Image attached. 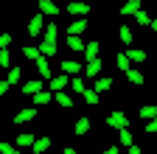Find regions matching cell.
<instances>
[{"instance_id":"cell-1","label":"cell","mask_w":157,"mask_h":154,"mask_svg":"<svg viewBox=\"0 0 157 154\" xmlns=\"http://www.w3.org/2000/svg\"><path fill=\"white\" fill-rule=\"evenodd\" d=\"M25 31H28V36H42V31H45V14H42V11H36L31 20H28Z\"/></svg>"},{"instance_id":"cell-2","label":"cell","mask_w":157,"mask_h":154,"mask_svg":"<svg viewBox=\"0 0 157 154\" xmlns=\"http://www.w3.org/2000/svg\"><path fill=\"white\" fill-rule=\"evenodd\" d=\"M107 123H109V129H124V126H129V118L121 112V109H115V112H109V118H107Z\"/></svg>"},{"instance_id":"cell-3","label":"cell","mask_w":157,"mask_h":154,"mask_svg":"<svg viewBox=\"0 0 157 154\" xmlns=\"http://www.w3.org/2000/svg\"><path fill=\"white\" fill-rule=\"evenodd\" d=\"M39 51H42V56H56V51H59V45H56V36H48V34H42Z\"/></svg>"},{"instance_id":"cell-4","label":"cell","mask_w":157,"mask_h":154,"mask_svg":"<svg viewBox=\"0 0 157 154\" xmlns=\"http://www.w3.org/2000/svg\"><path fill=\"white\" fill-rule=\"evenodd\" d=\"M101 67H104L101 56H95V59H90L84 65V76H87V79H98V76H101Z\"/></svg>"},{"instance_id":"cell-5","label":"cell","mask_w":157,"mask_h":154,"mask_svg":"<svg viewBox=\"0 0 157 154\" xmlns=\"http://www.w3.org/2000/svg\"><path fill=\"white\" fill-rule=\"evenodd\" d=\"M31 121H36V109L34 107H25V109H20L14 118H11V123H31Z\"/></svg>"},{"instance_id":"cell-6","label":"cell","mask_w":157,"mask_h":154,"mask_svg":"<svg viewBox=\"0 0 157 154\" xmlns=\"http://www.w3.org/2000/svg\"><path fill=\"white\" fill-rule=\"evenodd\" d=\"M67 84H70V76H67V73H62V76H51V79H48L51 92H56V90H65Z\"/></svg>"},{"instance_id":"cell-7","label":"cell","mask_w":157,"mask_h":154,"mask_svg":"<svg viewBox=\"0 0 157 154\" xmlns=\"http://www.w3.org/2000/svg\"><path fill=\"white\" fill-rule=\"evenodd\" d=\"M87 25H90V23H87V17H76V20L67 25V34H76V36H82V34L87 31Z\"/></svg>"},{"instance_id":"cell-8","label":"cell","mask_w":157,"mask_h":154,"mask_svg":"<svg viewBox=\"0 0 157 154\" xmlns=\"http://www.w3.org/2000/svg\"><path fill=\"white\" fill-rule=\"evenodd\" d=\"M36 9L42 11L45 17H56V14H59V6L53 3V0H39V3H36Z\"/></svg>"},{"instance_id":"cell-9","label":"cell","mask_w":157,"mask_h":154,"mask_svg":"<svg viewBox=\"0 0 157 154\" xmlns=\"http://www.w3.org/2000/svg\"><path fill=\"white\" fill-rule=\"evenodd\" d=\"M67 11L73 17H87L90 14V3H76V0H73V3H67Z\"/></svg>"},{"instance_id":"cell-10","label":"cell","mask_w":157,"mask_h":154,"mask_svg":"<svg viewBox=\"0 0 157 154\" xmlns=\"http://www.w3.org/2000/svg\"><path fill=\"white\" fill-rule=\"evenodd\" d=\"M53 101H56V104H59V107H62V109H70V107H73V104H76V101H73V98H70V95H67V92H65V90H56V92H53Z\"/></svg>"},{"instance_id":"cell-11","label":"cell","mask_w":157,"mask_h":154,"mask_svg":"<svg viewBox=\"0 0 157 154\" xmlns=\"http://www.w3.org/2000/svg\"><path fill=\"white\" fill-rule=\"evenodd\" d=\"M98 53H101V42H87V45H84V51H82V56H84V62L95 59Z\"/></svg>"},{"instance_id":"cell-12","label":"cell","mask_w":157,"mask_h":154,"mask_svg":"<svg viewBox=\"0 0 157 154\" xmlns=\"http://www.w3.org/2000/svg\"><path fill=\"white\" fill-rule=\"evenodd\" d=\"M124 76L129 79V84H135V87H140V84H146V76H143L140 70H135V67H129V70H126Z\"/></svg>"},{"instance_id":"cell-13","label":"cell","mask_w":157,"mask_h":154,"mask_svg":"<svg viewBox=\"0 0 157 154\" xmlns=\"http://www.w3.org/2000/svg\"><path fill=\"white\" fill-rule=\"evenodd\" d=\"M36 73L39 76H42V79H51V65H48V56H39V59H36Z\"/></svg>"},{"instance_id":"cell-14","label":"cell","mask_w":157,"mask_h":154,"mask_svg":"<svg viewBox=\"0 0 157 154\" xmlns=\"http://www.w3.org/2000/svg\"><path fill=\"white\" fill-rule=\"evenodd\" d=\"M132 17H135V23L140 25V28H149V23H151V14H149L146 9H137V11L132 14Z\"/></svg>"},{"instance_id":"cell-15","label":"cell","mask_w":157,"mask_h":154,"mask_svg":"<svg viewBox=\"0 0 157 154\" xmlns=\"http://www.w3.org/2000/svg\"><path fill=\"white\" fill-rule=\"evenodd\" d=\"M90 126H93V121L82 115V118H78V121L73 123V132H76V134H87V132H90Z\"/></svg>"},{"instance_id":"cell-16","label":"cell","mask_w":157,"mask_h":154,"mask_svg":"<svg viewBox=\"0 0 157 154\" xmlns=\"http://www.w3.org/2000/svg\"><path fill=\"white\" fill-rule=\"evenodd\" d=\"M62 73H67V76H76V73H82V65H78L76 59H65V62H62Z\"/></svg>"},{"instance_id":"cell-17","label":"cell","mask_w":157,"mask_h":154,"mask_svg":"<svg viewBox=\"0 0 157 154\" xmlns=\"http://www.w3.org/2000/svg\"><path fill=\"white\" fill-rule=\"evenodd\" d=\"M42 90V81L39 79H28L25 84H23V95H34V92H39Z\"/></svg>"},{"instance_id":"cell-18","label":"cell","mask_w":157,"mask_h":154,"mask_svg":"<svg viewBox=\"0 0 157 154\" xmlns=\"http://www.w3.org/2000/svg\"><path fill=\"white\" fill-rule=\"evenodd\" d=\"M67 48L73 53H82L84 51V42H82V36H76V34H67Z\"/></svg>"},{"instance_id":"cell-19","label":"cell","mask_w":157,"mask_h":154,"mask_svg":"<svg viewBox=\"0 0 157 154\" xmlns=\"http://www.w3.org/2000/svg\"><path fill=\"white\" fill-rule=\"evenodd\" d=\"M82 98H84V104L95 107V104H101V101H98V98H101V92H98V90H87V87H84V92H82Z\"/></svg>"},{"instance_id":"cell-20","label":"cell","mask_w":157,"mask_h":154,"mask_svg":"<svg viewBox=\"0 0 157 154\" xmlns=\"http://www.w3.org/2000/svg\"><path fill=\"white\" fill-rule=\"evenodd\" d=\"M137 9H143V6H140V0H124V6H121V14H124V17H129V14H135Z\"/></svg>"},{"instance_id":"cell-21","label":"cell","mask_w":157,"mask_h":154,"mask_svg":"<svg viewBox=\"0 0 157 154\" xmlns=\"http://www.w3.org/2000/svg\"><path fill=\"white\" fill-rule=\"evenodd\" d=\"M51 101H53V95H51V92H45V90L34 92V107H45V104H51Z\"/></svg>"},{"instance_id":"cell-22","label":"cell","mask_w":157,"mask_h":154,"mask_svg":"<svg viewBox=\"0 0 157 154\" xmlns=\"http://www.w3.org/2000/svg\"><path fill=\"white\" fill-rule=\"evenodd\" d=\"M126 56H129V62H135V65H143V62H146V51H140V48L126 51Z\"/></svg>"},{"instance_id":"cell-23","label":"cell","mask_w":157,"mask_h":154,"mask_svg":"<svg viewBox=\"0 0 157 154\" xmlns=\"http://www.w3.org/2000/svg\"><path fill=\"white\" fill-rule=\"evenodd\" d=\"M118 39H121L124 45H132V39H135L132 28H129V25H121V28H118Z\"/></svg>"},{"instance_id":"cell-24","label":"cell","mask_w":157,"mask_h":154,"mask_svg":"<svg viewBox=\"0 0 157 154\" xmlns=\"http://www.w3.org/2000/svg\"><path fill=\"white\" fill-rule=\"evenodd\" d=\"M6 79H9L11 87L20 84V79H23V70H20V65H11V67H9V76H6Z\"/></svg>"},{"instance_id":"cell-25","label":"cell","mask_w":157,"mask_h":154,"mask_svg":"<svg viewBox=\"0 0 157 154\" xmlns=\"http://www.w3.org/2000/svg\"><path fill=\"white\" fill-rule=\"evenodd\" d=\"M31 148H34V154H42V151H48V148H51V137H36Z\"/></svg>"},{"instance_id":"cell-26","label":"cell","mask_w":157,"mask_h":154,"mask_svg":"<svg viewBox=\"0 0 157 154\" xmlns=\"http://www.w3.org/2000/svg\"><path fill=\"white\" fill-rule=\"evenodd\" d=\"M118 140H121V146H132V143H135V137H132V132H129V126H124V129H118Z\"/></svg>"},{"instance_id":"cell-27","label":"cell","mask_w":157,"mask_h":154,"mask_svg":"<svg viewBox=\"0 0 157 154\" xmlns=\"http://www.w3.org/2000/svg\"><path fill=\"white\" fill-rule=\"evenodd\" d=\"M112 84H115V81H112V79H107V76L95 79V90H98V92H109V90H112Z\"/></svg>"},{"instance_id":"cell-28","label":"cell","mask_w":157,"mask_h":154,"mask_svg":"<svg viewBox=\"0 0 157 154\" xmlns=\"http://www.w3.org/2000/svg\"><path fill=\"white\" fill-rule=\"evenodd\" d=\"M154 115H157V107H154V104H143V107H140V118H143V121H151Z\"/></svg>"},{"instance_id":"cell-29","label":"cell","mask_w":157,"mask_h":154,"mask_svg":"<svg viewBox=\"0 0 157 154\" xmlns=\"http://www.w3.org/2000/svg\"><path fill=\"white\" fill-rule=\"evenodd\" d=\"M115 65H118V70H121V73H126V70L132 67V62H129V56H126V53H118Z\"/></svg>"},{"instance_id":"cell-30","label":"cell","mask_w":157,"mask_h":154,"mask_svg":"<svg viewBox=\"0 0 157 154\" xmlns=\"http://www.w3.org/2000/svg\"><path fill=\"white\" fill-rule=\"evenodd\" d=\"M34 140H36V137H34L31 132H23V134H17L14 143H17V146H34Z\"/></svg>"},{"instance_id":"cell-31","label":"cell","mask_w":157,"mask_h":154,"mask_svg":"<svg viewBox=\"0 0 157 154\" xmlns=\"http://www.w3.org/2000/svg\"><path fill=\"white\" fill-rule=\"evenodd\" d=\"M70 87H73V92H76V95H82V92H84V79H78V73H76V76H70Z\"/></svg>"},{"instance_id":"cell-32","label":"cell","mask_w":157,"mask_h":154,"mask_svg":"<svg viewBox=\"0 0 157 154\" xmlns=\"http://www.w3.org/2000/svg\"><path fill=\"white\" fill-rule=\"evenodd\" d=\"M23 56H25V59H31V62H36L39 56H42V51H39V48H31V45H25V48H23Z\"/></svg>"},{"instance_id":"cell-33","label":"cell","mask_w":157,"mask_h":154,"mask_svg":"<svg viewBox=\"0 0 157 154\" xmlns=\"http://www.w3.org/2000/svg\"><path fill=\"white\" fill-rule=\"evenodd\" d=\"M9 56H11L9 48H0V67H6V70L11 67V59H9Z\"/></svg>"},{"instance_id":"cell-34","label":"cell","mask_w":157,"mask_h":154,"mask_svg":"<svg viewBox=\"0 0 157 154\" xmlns=\"http://www.w3.org/2000/svg\"><path fill=\"white\" fill-rule=\"evenodd\" d=\"M0 154H20L11 143H0Z\"/></svg>"},{"instance_id":"cell-35","label":"cell","mask_w":157,"mask_h":154,"mask_svg":"<svg viewBox=\"0 0 157 154\" xmlns=\"http://www.w3.org/2000/svg\"><path fill=\"white\" fill-rule=\"evenodd\" d=\"M143 126H146V132H149V134H157V115H154L149 123H143Z\"/></svg>"},{"instance_id":"cell-36","label":"cell","mask_w":157,"mask_h":154,"mask_svg":"<svg viewBox=\"0 0 157 154\" xmlns=\"http://www.w3.org/2000/svg\"><path fill=\"white\" fill-rule=\"evenodd\" d=\"M11 36L14 34H0V48H9L11 45Z\"/></svg>"},{"instance_id":"cell-37","label":"cell","mask_w":157,"mask_h":154,"mask_svg":"<svg viewBox=\"0 0 157 154\" xmlns=\"http://www.w3.org/2000/svg\"><path fill=\"white\" fill-rule=\"evenodd\" d=\"M9 87H11V84H9V79H3V81H0V98H3V95L9 92Z\"/></svg>"},{"instance_id":"cell-38","label":"cell","mask_w":157,"mask_h":154,"mask_svg":"<svg viewBox=\"0 0 157 154\" xmlns=\"http://www.w3.org/2000/svg\"><path fill=\"white\" fill-rule=\"evenodd\" d=\"M126 148H129V154H140V151H143L140 146H135V143H132V146H126Z\"/></svg>"},{"instance_id":"cell-39","label":"cell","mask_w":157,"mask_h":154,"mask_svg":"<svg viewBox=\"0 0 157 154\" xmlns=\"http://www.w3.org/2000/svg\"><path fill=\"white\" fill-rule=\"evenodd\" d=\"M149 28H151V31H157V17H151V23H149Z\"/></svg>"},{"instance_id":"cell-40","label":"cell","mask_w":157,"mask_h":154,"mask_svg":"<svg viewBox=\"0 0 157 154\" xmlns=\"http://www.w3.org/2000/svg\"><path fill=\"white\" fill-rule=\"evenodd\" d=\"M154 53H157V42H154Z\"/></svg>"}]
</instances>
